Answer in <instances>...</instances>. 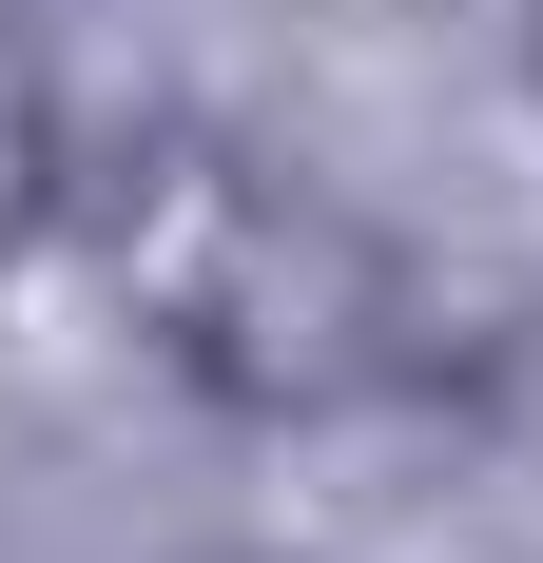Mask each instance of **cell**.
<instances>
[{
    "mask_svg": "<svg viewBox=\"0 0 543 563\" xmlns=\"http://www.w3.org/2000/svg\"><path fill=\"white\" fill-rule=\"evenodd\" d=\"M175 389L233 408V428H330V408H369L428 369V291H408V253H388L369 214H330V195H272L253 233H233V273L175 311Z\"/></svg>",
    "mask_w": 543,
    "mask_h": 563,
    "instance_id": "cell-1",
    "label": "cell"
},
{
    "mask_svg": "<svg viewBox=\"0 0 543 563\" xmlns=\"http://www.w3.org/2000/svg\"><path fill=\"white\" fill-rule=\"evenodd\" d=\"M78 214H98V291L136 311V331H175V311L233 273V233L272 214V175L233 156L214 117H156L136 156H98V175H78Z\"/></svg>",
    "mask_w": 543,
    "mask_h": 563,
    "instance_id": "cell-2",
    "label": "cell"
},
{
    "mask_svg": "<svg viewBox=\"0 0 543 563\" xmlns=\"http://www.w3.org/2000/svg\"><path fill=\"white\" fill-rule=\"evenodd\" d=\"M78 117H58V78H40V40H0V273H20V253H40L58 214H78Z\"/></svg>",
    "mask_w": 543,
    "mask_h": 563,
    "instance_id": "cell-3",
    "label": "cell"
},
{
    "mask_svg": "<svg viewBox=\"0 0 543 563\" xmlns=\"http://www.w3.org/2000/svg\"><path fill=\"white\" fill-rule=\"evenodd\" d=\"M524 78H543V0H524Z\"/></svg>",
    "mask_w": 543,
    "mask_h": 563,
    "instance_id": "cell-4",
    "label": "cell"
}]
</instances>
